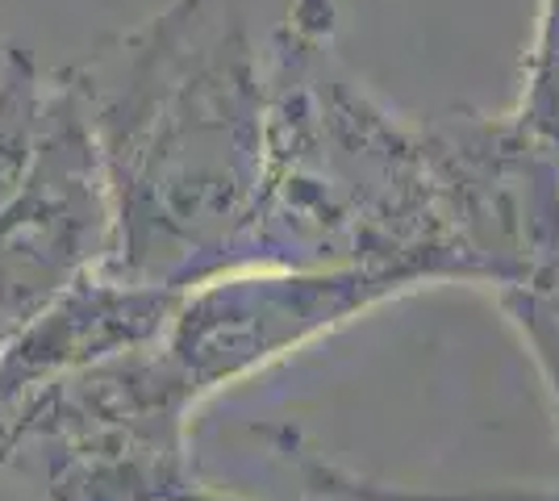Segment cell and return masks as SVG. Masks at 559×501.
Masks as SVG:
<instances>
[{"label":"cell","instance_id":"8992f818","mask_svg":"<svg viewBox=\"0 0 559 501\" xmlns=\"http://www.w3.org/2000/svg\"><path fill=\"white\" fill-rule=\"evenodd\" d=\"M180 293L88 272L0 347V427L38 389L121 351L159 343Z\"/></svg>","mask_w":559,"mask_h":501},{"label":"cell","instance_id":"6da1fadb","mask_svg":"<svg viewBox=\"0 0 559 501\" xmlns=\"http://www.w3.org/2000/svg\"><path fill=\"white\" fill-rule=\"evenodd\" d=\"M114 210L100 272L185 288L230 272L267 164V55L238 0H171L68 68Z\"/></svg>","mask_w":559,"mask_h":501},{"label":"cell","instance_id":"5b68a950","mask_svg":"<svg viewBox=\"0 0 559 501\" xmlns=\"http://www.w3.org/2000/svg\"><path fill=\"white\" fill-rule=\"evenodd\" d=\"M409 293L372 267H230L180 293L164 351L205 402Z\"/></svg>","mask_w":559,"mask_h":501},{"label":"cell","instance_id":"52a82bcc","mask_svg":"<svg viewBox=\"0 0 559 501\" xmlns=\"http://www.w3.org/2000/svg\"><path fill=\"white\" fill-rule=\"evenodd\" d=\"M510 114L535 139L559 151V0H538L531 47L522 59V84Z\"/></svg>","mask_w":559,"mask_h":501},{"label":"cell","instance_id":"277c9868","mask_svg":"<svg viewBox=\"0 0 559 501\" xmlns=\"http://www.w3.org/2000/svg\"><path fill=\"white\" fill-rule=\"evenodd\" d=\"M455 281L518 293L559 285V151L506 114L426 118Z\"/></svg>","mask_w":559,"mask_h":501},{"label":"cell","instance_id":"3957f363","mask_svg":"<svg viewBox=\"0 0 559 501\" xmlns=\"http://www.w3.org/2000/svg\"><path fill=\"white\" fill-rule=\"evenodd\" d=\"M201 393L164 338L38 389L0 427V473H34L38 501H242L197 477Z\"/></svg>","mask_w":559,"mask_h":501},{"label":"cell","instance_id":"7a4b0ae2","mask_svg":"<svg viewBox=\"0 0 559 501\" xmlns=\"http://www.w3.org/2000/svg\"><path fill=\"white\" fill-rule=\"evenodd\" d=\"M267 164L238 267H372L460 285L426 118H405L338 47L334 0H288L267 29Z\"/></svg>","mask_w":559,"mask_h":501}]
</instances>
